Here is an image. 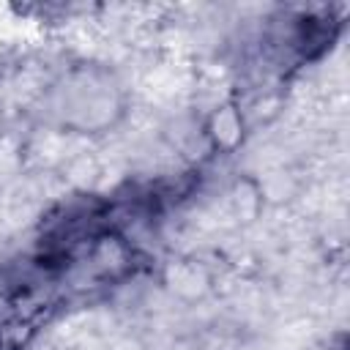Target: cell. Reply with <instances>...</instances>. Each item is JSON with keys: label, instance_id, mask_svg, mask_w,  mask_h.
Returning a JSON list of instances; mask_svg holds the SVG:
<instances>
[{"label": "cell", "instance_id": "7a4b0ae2", "mask_svg": "<svg viewBox=\"0 0 350 350\" xmlns=\"http://www.w3.org/2000/svg\"><path fill=\"white\" fill-rule=\"evenodd\" d=\"M200 131L208 153L232 156L246 142V115L235 101H221L200 120Z\"/></svg>", "mask_w": 350, "mask_h": 350}, {"label": "cell", "instance_id": "3957f363", "mask_svg": "<svg viewBox=\"0 0 350 350\" xmlns=\"http://www.w3.org/2000/svg\"><path fill=\"white\" fill-rule=\"evenodd\" d=\"M88 262L93 271L104 279H120L134 265V246L131 241L118 230H101L90 238L88 246Z\"/></svg>", "mask_w": 350, "mask_h": 350}, {"label": "cell", "instance_id": "8992f818", "mask_svg": "<svg viewBox=\"0 0 350 350\" xmlns=\"http://www.w3.org/2000/svg\"><path fill=\"white\" fill-rule=\"evenodd\" d=\"M0 131H3V109H0Z\"/></svg>", "mask_w": 350, "mask_h": 350}, {"label": "cell", "instance_id": "277c9868", "mask_svg": "<svg viewBox=\"0 0 350 350\" xmlns=\"http://www.w3.org/2000/svg\"><path fill=\"white\" fill-rule=\"evenodd\" d=\"M161 282L170 290V295L183 301V304L202 301L211 293V271L200 260H191V257H180V260L167 262Z\"/></svg>", "mask_w": 350, "mask_h": 350}, {"label": "cell", "instance_id": "6da1fadb", "mask_svg": "<svg viewBox=\"0 0 350 350\" xmlns=\"http://www.w3.org/2000/svg\"><path fill=\"white\" fill-rule=\"evenodd\" d=\"M52 109L66 131L98 134L123 118V93L107 71L79 66L52 88Z\"/></svg>", "mask_w": 350, "mask_h": 350}, {"label": "cell", "instance_id": "5b68a950", "mask_svg": "<svg viewBox=\"0 0 350 350\" xmlns=\"http://www.w3.org/2000/svg\"><path fill=\"white\" fill-rule=\"evenodd\" d=\"M230 205H232V213H235L238 221L252 224L260 216L262 205H265L260 180L257 178H238L232 191H230Z\"/></svg>", "mask_w": 350, "mask_h": 350}]
</instances>
